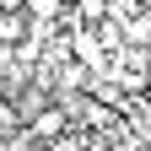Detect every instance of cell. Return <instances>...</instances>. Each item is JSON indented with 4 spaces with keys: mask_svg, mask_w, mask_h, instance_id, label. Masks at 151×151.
<instances>
[{
    "mask_svg": "<svg viewBox=\"0 0 151 151\" xmlns=\"http://www.w3.org/2000/svg\"><path fill=\"white\" fill-rule=\"evenodd\" d=\"M60 129H65V113H60V108H43V113H32V135H38V140H54Z\"/></svg>",
    "mask_w": 151,
    "mask_h": 151,
    "instance_id": "1",
    "label": "cell"
},
{
    "mask_svg": "<svg viewBox=\"0 0 151 151\" xmlns=\"http://www.w3.org/2000/svg\"><path fill=\"white\" fill-rule=\"evenodd\" d=\"M22 38H27V27H22V16H16V11H0V49H16V43H22Z\"/></svg>",
    "mask_w": 151,
    "mask_h": 151,
    "instance_id": "2",
    "label": "cell"
},
{
    "mask_svg": "<svg viewBox=\"0 0 151 151\" xmlns=\"http://www.w3.org/2000/svg\"><path fill=\"white\" fill-rule=\"evenodd\" d=\"M76 16H81V27H97L108 16V0H76Z\"/></svg>",
    "mask_w": 151,
    "mask_h": 151,
    "instance_id": "3",
    "label": "cell"
},
{
    "mask_svg": "<svg viewBox=\"0 0 151 151\" xmlns=\"http://www.w3.org/2000/svg\"><path fill=\"white\" fill-rule=\"evenodd\" d=\"M22 6H27L43 27H54V16H60V6H65V0H22Z\"/></svg>",
    "mask_w": 151,
    "mask_h": 151,
    "instance_id": "4",
    "label": "cell"
},
{
    "mask_svg": "<svg viewBox=\"0 0 151 151\" xmlns=\"http://www.w3.org/2000/svg\"><path fill=\"white\" fill-rule=\"evenodd\" d=\"M16 6H22V0H0V11H16Z\"/></svg>",
    "mask_w": 151,
    "mask_h": 151,
    "instance_id": "5",
    "label": "cell"
}]
</instances>
